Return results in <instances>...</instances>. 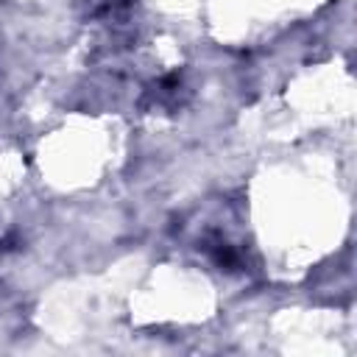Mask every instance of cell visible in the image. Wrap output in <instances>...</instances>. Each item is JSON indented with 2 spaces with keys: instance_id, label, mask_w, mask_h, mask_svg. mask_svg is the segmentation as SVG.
Segmentation results:
<instances>
[{
  "instance_id": "cell-2",
  "label": "cell",
  "mask_w": 357,
  "mask_h": 357,
  "mask_svg": "<svg viewBox=\"0 0 357 357\" xmlns=\"http://www.w3.org/2000/svg\"><path fill=\"white\" fill-rule=\"evenodd\" d=\"M134 6V0H89V17H120Z\"/></svg>"
},
{
  "instance_id": "cell-3",
  "label": "cell",
  "mask_w": 357,
  "mask_h": 357,
  "mask_svg": "<svg viewBox=\"0 0 357 357\" xmlns=\"http://www.w3.org/2000/svg\"><path fill=\"white\" fill-rule=\"evenodd\" d=\"M8 248H11V234H8V231H0V257H3Z\"/></svg>"
},
{
  "instance_id": "cell-1",
  "label": "cell",
  "mask_w": 357,
  "mask_h": 357,
  "mask_svg": "<svg viewBox=\"0 0 357 357\" xmlns=\"http://www.w3.org/2000/svg\"><path fill=\"white\" fill-rule=\"evenodd\" d=\"M206 251H209V257H212L220 268H226V271L240 268V251H237L231 243H226L223 237H212V240L206 243Z\"/></svg>"
}]
</instances>
